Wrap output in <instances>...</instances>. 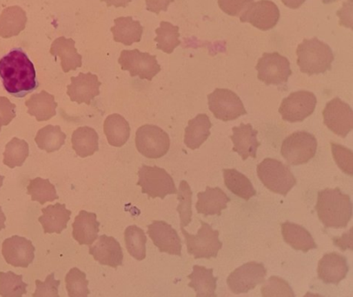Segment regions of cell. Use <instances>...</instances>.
<instances>
[{
    "mask_svg": "<svg viewBox=\"0 0 353 297\" xmlns=\"http://www.w3.org/2000/svg\"><path fill=\"white\" fill-rule=\"evenodd\" d=\"M0 79L8 94L18 98L39 87L34 65L21 48L12 49L0 58Z\"/></svg>",
    "mask_w": 353,
    "mask_h": 297,
    "instance_id": "cell-1",
    "label": "cell"
},
{
    "mask_svg": "<svg viewBox=\"0 0 353 297\" xmlns=\"http://www.w3.org/2000/svg\"><path fill=\"white\" fill-rule=\"evenodd\" d=\"M315 209L319 220L326 228L342 229L352 220L351 197L339 188L319 191Z\"/></svg>",
    "mask_w": 353,
    "mask_h": 297,
    "instance_id": "cell-2",
    "label": "cell"
},
{
    "mask_svg": "<svg viewBox=\"0 0 353 297\" xmlns=\"http://www.w3.org/2000/svg\"><path fill=\"white\" fill-rule=\"evenodd\" d=\"M296 55L300 71L310 76L331 70L334 60L331 47L316 38L305 39L299 45Z\"/></svg>",
    "mask_w": 353,
    "mask_h": 297,
    "instance_id": "cell-3",
    "label": "cell"
},
{
    "mask_svg": "<svg viewBox=\"0 0 353 297\" xmlns=\"http://www.w3.org/2000/svg\"><path fill=\"white\" fill-rule=\"evenodd\" d=\"M257 176L267 189L282 196H286L296 184L289 166L273 158H265L257 165Z\"/></svg>",
    "mask_w": 353,
    "mask_h": 297,
    "instance_id": "cell-4",
    "label": "cell"
},
{
    "mask_svg": "<svg viewBox=\"0 0 353 297\" xmlns=\"http://www.w3.org/2000/svg\"><path fill=\"white\" fill-rule=\"evenodd\" d=\"M201 228L196 235L187 232L184 228H181L187 245L188 252L194 258H213L219 255L223 243L219 240V231L214 230L210 224L200 220Z\"/></svg>",
    "mask_w": 353,
    "mask_h": 297,
    "instance_id": "cell-5",
    "label": "cell"
},
{
    "mask_svg": "<svg viewBox=\"0 0 353 297\" xmlns=\"http://www.w3.org/2000/svg\"><path fill=\"white\" fill-rule=\"evenodd\" d=\"M318 141L314 135L307 131H296L283 142L281 153L289 164L308 163L315 157Z\"/></svg>",
    "mask_w": 353,
    "mask_h": 297,
    "instance_id": "cell-6",
    "label": "cell"
},
{
    "mask_svg": "<svg viewBox=\"0 0 353 297\" xmlns=\"http://www.w3.org/2000/svg\"><path fill=\"white\" fill-rule=\"evenodd\" d=\"M138 176L137 184L148 197L164 199L168 195L177 194L172 177L160 167L143 165L138 171Z\"/></svg>",
    "mask_w": 353,
    "mask_h": 297,
    "instance_id": "cell-7",
    "label": "cell"
},
{
    "mask_svg": "<svg viewBox=\"0 0 353 297\" xmlns=\"http://www.w3.org/2000/svg\"><path fill=\"white\" fill-rule=\"evenodd\" d=\"M135 144L143 156L157 160L168 153L170 138L167 132L157 125L145 124L137 131Z\"/></svg>",
    "mask_w": 353,
    "mask_h": 297,
    "instance_id": "cell-8",
    "label": "cell"
},
{
    "mask_svg": "<svg viewBox=\"0 0 353 297\" xmlns=\"http://www.w3.org/2000/svg\"><path fill=\"white\" fill-rule=\"evenodd\" d=\"M119 64L123 71L130 72L131 77H139L151 81L161 72L156 56L139 50H124L121 52Z\"/></svg>",
    "mask_w": 353,
    "mask_h": 297,
    "instance_id": "cell-9",
    "label": "cell"
},
{
    "mask_svg": "<svg viewBox=\"0 0 353 297\" xmlns=\"http://www.w3.org/2000/svg\"><path fill=\"white\" fill-rule=\"evenodd\" d=\"M209 109L217 120L223 122L235 120L247 111L241 98L228 89H216L208 96Z\"/></svg>",
    "mask_w": 353,
    "mask_h": 297,
    "instance_id": "cell-10",
    "label": "cell"
},
{
    "mask_svg": "<svg viewBox=\"0 0 353 297\" xmlns=\"http://www.w3.org/2000/svg\"><path fill=\"white\" fill-rule=\"evenodd\" d=\"M257 78L267 85H281L288 81L292 74L288 58L279 52L265 54L257 62Z\"/></svg>",
    "mask_w": 353,
    "mask_h": 297,
    "instance_id": "cell-11",
    "label": "cell"
},
{
    "mask_svg": "<svg viewBox=\"0 0 353 297\" xmlns=\"http://www.w3.org/2000/svg\"><path fill=\"white\" fill-rule=\"evenodd\" d=\"M316 98L311 91H299L293 92L283 99L279 113L283 120L290 123L303 122L314 112Z\"/></svg>",
    "mask_w": 353,
    "mask_h": 297,
    "instance_id": "cell-12",
    "label": "cell"
},
{
    "mask_svg": "<svg viewBox=\"0 0 353 297\" xmlns=\"http://www.w3.org/2000/svg\"><path fill=\"white\" fill-rule=\"evenodd\" d=\"M266 274V269L263 263H247L230 274L228 277L227 285L236 295L247 293L263 283Z\"/></svg>",
    "mask_w": 353,
    "mask_h": 297,
    "instance_id": "cell-13",
    "label": "cell"
},
{
    "mask_svg": "<svg viewBox=\"0 0 353 297\" xmlns=\"http://www.w3.org/2000/svg\"><path fill=\"white\" fill-rule=\"evenodd\" d=\"M323 117L329 130L339 137L346 138L352 131V108L341 98H335L326 104Z\"/></svg>",
    "mask_w": 353,
    "mask_h": 297,
    "instance_id": "cell-14",
    "label": "cell"
},
{
    "mask_svg": "<svg viewBox=\"0 0 353 297\" xmlns=\"http://www.w3.org/2000/svg\"><path fill=\"white\" fill-rule=\"evenodd\" d=\"M280 18L278 6L270 0L252 3L240 16L243 23H250L261 31H268L275 28Z\"/></svg>",
    "mask_w": 353,
    "mask_h": 297,
    "instance_id": "cell-15",
    "label": "cell"
},
{
    "mask_svg": "<svg viewBox=\"0 0 353 297\" xmlns=\"http://www.w3.org/2000/svg\"><path fill=\"white\" fill-rule=\"evenodd\" d=\"M35 248L31 241L19 236L6 239L2 245V254L6 263L13 267H28L34 262Z\"/></svg>",
    "mask_w": 353,
    "mask_h": 297,
    "instance_id": "cell-16",
    "label": "cell"
},
{
    "mask_svg": "<svg viewBox=\"0 0 353 297\" xmlns=\"http://www.w3.org/2000/svg\"><path fill=\"white\" fill-rule=\"evenodd\" d=\"M148 235L161 252L181 255V241L177 231L164 221H154L148 227Z\"/></svg>",
    "mask_w": 353,
    "mask_h": 297,
    "instance_id": "cell-17",
    "label": "cell"
},
{
    "mask_svg": "<svg viewBox=\"0 0 353 297\" xmlns=\"http://www.w3.org/2000/svg\"><path fill=\"white\" fill-rule=\"evenodd\" d=\"M101 82L97 75L82 74L71 78V85L68 87V95L72 102L77 104H90L94 98L100 95Z\"/></svg>",
    "mask_w": 353,
    "mask_h": 297,
    "instance_id": "cell-18",
    "label": "cell"
},
{
    "mask_svg": "<svg viewBox=\"0 0 353 297\" xmlns=\"http://www.w3.org/2000/svg\"><path fill=\"white\" fill-rule=\"evenodd\" d=\"M89 254L94 256L95 261L117 269L123 262V252L121 244L114 237L105 235L99 237L97 243L89 247Z\"/></svg>",
    "mask_w": 353,
    "mask_h": 297,
    "instance_id": "cell-19",
    "label": "cell"
},
{
    "mask_svg": "<svg viewBox=\"0 0 353 297\" xmlns=\"http://www.w3.org/2000/svg\"><path fill=\"white\" fill-rule=\"evenodd\" d=\"M349 272L347 260L341 254H325L319 261L318 274L320 280L328 285H338Z\"/></svg>",
    "mask_w": 353,
    "mask_h": 297,
    "instance_id": "cell-20",
    "label": "cell"
},
{
    "mask_svg": "<svg viewBox=\"0 0 353 297\" xmlns=\"http://www.w3.org/2000/svg\"><path fill=\"white\" fill-rule=\"evenodd\" d=\"M233 135L230 138L234 144L233 151L242 157L243 160L252 157H256V151L260 143L257 141V131L250 124H241L239 127L232 128Z\"/></svg>",
    "mask_w": 353,
    "mask_h": 297,
    "instance_id": "cell-21",
    "label": "cell"
},
{
    "mask_svg": "<svg viewBox=\"0 0 353 297\" xmlns=\"http://www.w3.org/2000/svg\"><path fill=\"white\" fill-rule=\"evenodd\" d=\"M99 228L97 214L81 210L72 223V236L81 245H92L98 239Z\"/></svg>",
    "mask_w": 353,
    "mask_h": 297,
    "instance_id": "cell-22",
    "label": "cell"
},
{
    "mask_svg": "<svg viewBox=\"0 0 353 297\" xmlns=\"http://www.w3.org/2000/svg\"><path fill=\"white\" fill-rule=\"evenodd\" d=\"M198 201L196 210L204 216H220L222 210H225L230 198L219 187L211 188L208 186L204 192L197 194Z\"/></svg>",
    "mask_w": 353,
    "mask_h": 297,
    "instance_id": "cell-23",
    "label": "cell"
},
{
    "mask_svg": "<svg viewBox=\"0 0 353 297\" xmlns=\"http://www.w3.org/2000/svg\"><path fill=\"white\" fill-rule=\"evenodd\" d=\"M50 54L61 59V68L65 74L75 71L82 66V57L75 48V41L72 38L59 37L52 43Z\"/></svg>",
    "mask_w": 353,
    "mask_h": 297,
    "instance_id": "cell-24",
    "label": "cell"
},
{
    "mask_svg": "<svg viewBox=\"0 0 353 297\" xmlns=\"http://www.w3.org/2000/svg\"><path fill=\"white\" fill-rule=\"evenodd\" d=\"M41 211L43 214L39 221L46 234H61L67 229L72 212L67 210L65 204H56L44 208Z\"/></svg>",
    "mask_w": 353,
    "mask_h": 297,
    "instance_id": "cell-25",
    "label": "cell"
},
{
    "mask_svg": "<svg viewBox=\"0 0 353 297\" xmlns=\"http://www.w3.org/2000/svg\"><path fill=\"white\" fill-rule=\"evenodd\" d=\"M26 105L28 114L35 117L39 122L48 121L54 118L56 115V108L58 107L54 96L49 94L46 91L32 95L31 98L26 101Z\"/></svg>",
    "mask_w": 353,
    "mask_h": 297,
    "instance_id": "cell-26",
    "label": "cell"
},
{
    "mask_svg": "<svg viewBox=\"0 0 353 297\" xmlns=\"http://www.w3.org/2000/svg\"><path fill=\"white\" fill-rule=\"evenodd\" d=\"M28 16L19 6H10L0 14V37H14L26 28Z\"/></svg>",
    "mask_w": 353,
    "mask_h": 297,
    "instance_id": "cell-27",
    "label": "cell"
},
{
    "mask_svg": "<svg viewBox=\"0 0 353 297\" xmlns=\"http://www.w3.org/2000/svg\"><path fill=\"white\" fill-rule=\"evenodd\" d=\"M281 227L283 239L293 249L303 252L316 249L314 239L305 228L290 222L282 223Z\"/></svg>",
    "mask_w": 353,
    "mask_h": 297,
    "instance_id": "cell-28",
    "label": "cell"
},
{
    "mask_svg": "<svg viewBox=\"0 0 353 297\" xmlns=\"http://www.w3.org/2000/svg\"><path fill=\"white\" fill-rule=\"evenodd\" d=\"M115 42L125 45H131L141 41L143 28L139 21H134L131 16H121L114 19V26L111 28Z\"/></svg>",
    "mask_w": 353,
    "mask_h": 297,
    "instance_id": "cell-29",
    "label": "cell"
},
{
    "mask_svg": "<svg viewBox=\"0 0 353 297\" xmlns=\"http://www.w3.org/2000/svg\"><path fill=\"white\" fill-rule=\"evenodd\" d=\"M212 126L210 118L206 114L197 115L189 121L185 130L184 143L191 150H196L208 140Z\"/></svg>",
    "mask_w": 353,
    "mask_h": 297,
    "instance_id": "cell-30",
    "label": "cell"
},
{
    "mask_svg": "<svg viewBox=\"0 0 353 297\" xmlns=\"http://www.w3.org/2000/svg\"><path fill=\"white\" fill-rule=\"evenodd\" d=\"M189 286L194 289L196 297H216V277L213 276V270L196 265L189 276Z\"/></svg>",
    "mask_w": 353,
    "mask_h": 297,
    "instance_id": "cell-31",
    "label": "cell"
},
{
    "mask_svg": "<svg viewBox=\"0 0 353 297\" xmlns=\"http://www.w3.org/2000/svg\"><path fill=\"white\" fill-rule=\"evenodd\" d=\"M104 133L112 146H123L130 140V124L121 115H110L104 122Z\"/></svg>",
    "mask_w": 353,
    "mask_h": 297,
    "instance_id": "cell-32",
    "label": "cell"
},
{
    "mask_svg": "<svg viewBox=\"0 0 353 297\" xmlns=\"http://www.w3.org/2000/svg\"><path fill=\"white\" fill-rule=\"evenodd\" d=\"M72 148L81 157L93 156L99 150V136L94 129L84 126L78 128L72 136Z\"/></svg>",
    "mask_w": 353,
    "mask_h": 297,
    "instance_id": "cell-33",
    "label": "cell"
},
{
    "mask_svg": "<svg viewBox=\"0 0 353 297\" xmlns=\"http://www.w3.org/2000/svg\"><path fill=\"white\" fill-rule=\"evenodd\" d=\"M224 183L234 195L248 201L256 196V190L249 178L236 169L223 170Z\"/></svg>",
    "mask_w": 353,
    "mask_h": 297,
    "instance_id": "cell-34",
    "label": "cell"
},
{
    "mask_svg": "<svg viewBox=\"0 0 353 297\" xmlns=\"http://www.w3.org/2000/svg\"><path fill=\"white\" fill-rule=\"evenodd\" d=\"M67 135L61 131L59 125H47L38 131L35 142L38 147L47 153H54L65 144Z\"/></svg>",
    "mask_w": 353,
    "mask_h": 297,
    "instance_id": "cell-35",
    "label": "cell"
},
{
    "mask_svg": "<svg viewBox=\"0 0 353 297\" xmlns=\"http://www.w3.org/2000/svg\"><path fill=\"white\" fill-rule=\"evenodd\" d=\"M124 237L130 256L138 261L146 258L147 236L143 229L137 226H128L125 230Z\"/></svg>",
    "mask_w": 353,
    "mask_h": 297,
    "instance_id": "cell-36",
    "label": "cell"
},
{
    "mask_svg": "<svg viewBox=\"0 0 353 297\" xmlns=\"http://www.w3.org/2000/svg\"><path fill=\"white\" fill-rule=\"evenodd\" d=\"M156 32L157 36L154 41L157 43V49L165 54H172L174 50L181 45L178 26L163 21L161 22L160 28L156 30Z\"/></svg>",
    "mask_w": 353,
    "mask_h": 297,
    "instance_id": "cell-37",
    "label": "cell"
},
{
    "mask_svg": "<svg viewBox=\"0 0 353 297\" xmlns=\"http://www.w3.org/2000/svg\"><path fill=\"white\" fill-rule=\"evenodd\" d=\"M28 194L31 196L32 201L41 204L54 202L59 198L54 184L48 179H43L41 177H36L30 181Z\"/></svg>",
    "mask_w": 353,
    "mask_h": 297,
    "instance_id": "cell-38",
    "label": "cell"
},
{
    "mask_svg": "<svg viewBox=\"0 0 353 297\" xmlns=\"http://www.w3.org/2000/svg\"><path fill=\"white\" fill-rule=\"evenodd\" d=\"M28 156L29 145L28 142L14 138L6 144L3 163L13 169L15 167L22 166Z\"/></svg>",
    "mask_w": 353,
    "mask_h": 297,
    "instance_id": "cell-39",
    "label": "cell"
},
{
    "mask_svg": "<svg viewBox=\"0 0 353 297\" xmlns=\"http://www.w3.org/2000/svg\"><path fill=\"white\" fill-rule=\"evenodd\" d=\"M28 285L23 282V276L12 272H0V296L22 297L26 294Z\"/></svg>",
    "mask_w": 353,
    "mask_h": 297,
    "instance_id": "cell-40",
    "label": "cell"
},
{
    "mask_svg": "<svg viewBox=\"0 0 353 297\" xmlns=\"http://www.w3.org/2000/svg\"><path fill=\"white\" fill-rule=\"evenodd\" d=\"M89 282L87 275L80 269L72 268L65 276V287L69 297H88Z\"/></svg>",
    "mask_w": 353,
    "mask_h": 297,
    "instance_id": "cell-41",
    "label": "cell"
},
{
    "mask_svg": "<svg viewBox=\"0 0 353 297\" xmlns=\"http://www.w3.org/2000/svg\"><path fill=\"white\" fill-rule=\"evenodd\" d=\"M177 195L180 202L177 211L180 214L181 228H184L192 220V190L186 181L181 182Z\"/></svg>",
    "mask_w": 353,
    "mask_h": 297,
    "instance_id": "cell-42",
    "label": "cell"
},
{
    "mask_svg": "<svg viewBox=\"0 0 353 297\" xmlns=\"http://www.w3.org/2000/svg\"><path fill=\"white\" fill-rule=\"evenodd\" d=\"M263 297H295L294 292L285 280L278 276L270 277L262 287Z\"/></svg>",
    "mask_w": 353,
    "mask_h": 297,
    "instance_id": "cell-43",
    "label": "cell"
},
{
    "mask_svg": "<svg viewBox=\"0 0 353 297\" xmlns=\"http://www.w3.org/2000/svg\"><path fill=\"white\" fill-rule=\"evenodd\" d=\"M333 157L341 170L349 176H352V151L343 145L331 143Z\"/></svg>",
    "mask_w": 353,
    "mask_h": 297,
    "instance_id": "cell-44",
    "label": "cell"
},
{
    "mask_svg": "<svg viewBox=\"0 0 353 297\" xmlns=\"http://www.w3.org/2000/svg\"><path fill=\"white\" fill-rule=\"evenodd\" d=\"M36 290L32 297H59V286L61 280H55L54 273L47 276L45 282L36 280Z\"/></svg>",
    "mask_w": 353,
    "mask_h": 297,
    "instance_id": "cell-45",
    "label": "cell"
},
{
    "mask_svg": "<svg viewBox=\"0 0 353 297\" xmlns=\"http://www.w3.org/2000/svg\"><path fill=\"white\" fill-rule=\"evenodd\" d=\"M254 0H219L222 11L230 16H239L252 4Z\"/></svg>",
    "mask_w": 353,
    "mask_h": 297,
    "instance_id": "cell-46",
    "label": "cell"
},
{
    "mask_svg": "<svg viewBox=\"0 0 353 297\" xmlns=\"http://www.w3.org/2000/svg\"><path fill=\"white\" fill-rule=\"evenodd\" d=\"M0 116L4 121V125L11 123L16 117V105L12 104L8 98L0 97Z\"/></svg>",
    "mask_w": 353,
    "mask_h": 297,
    "instance_id": "cell-47",
    "label": "cell"
},
{
    "mask_svg": "<svg viewBox=\"0 0 353 297\" xmlns=\"http://www.w3.org/2000/svg\"><path fill=\"white\" fill-rule=\"evenodd\" d=\"M173 1L174 0H145L148 11L156 14H159L161 12H166Z\"/></svg>",
    "mask_w": 353,
    "mask_h": 297,
    "instance_id": "cell-48",
    "label": "cell"
},
{
    "mask_svg": "<svg viewBox=\"0 0 353 297\" xmlns=\"http://www.w3.org/2000/svg\"><path fill=\"white\" fill-rule=\"evenodd\" d=\"M105 2L108 6H114V8H126L130 4L131 0H101Z\"/></svg>",
    "mask_w": 353,
    "mask_h": 297,
    "instance_id": "cell-49",
    "label": "cell"
},
{
    "mask_svg": "<svg viewBox=\"0 0 353 297\" xmlns=\"http://www.w3.org/2000/svg\"><path fill=\"white\" fill-rule=\"evenodd\" d=\"M336 243L339 247H341L343 250H345L347 248H350L351 250L352 249V243L349 242V233L347 235L341 237V239H336V243Z\"/></svg>",
    "mask_w": 353,
    "mask_h": 297,
    "instance_id": "cell-50",
    "label": "cell"
},
{
    "mask_svg": "<svg viewBox=\"0 0 353 297\" xmlns=\"http://www.w3.org/2000/svg\"><path fill=\"white\" fill-rule=\"evenodd\" d=\"M283 4L290 9H298L306 0H281Z\"/></svg>",
    "mask_w": 353,
    "mask_h": 297,
    "instance_id": "cell-51",
    "label": "cell"
},
{
    "mask_svg": "<svg viewBox=\"0 0 353 297\" xmlns=\"http://www.w3.org/2000/svg\"><path fill=\"white\" fill-rule=\"evenodd\" d=\"M6 217L4 212H3L2 208L0 207V230L5 229L6 228Z\"/></svg>",
    "mask_w": 353,
    "mask_h": 297,
    "instance_id": "cell-52",
    "label": "cell"
},
{
    "mask_svg": "<svg viewBox=\"0 0 353 297\" xmlns=\"http://www.w3.org/2000/svg\"><path fill=\"white\" fill-rule=\"evenodd\" d=\"M303 297H324V296H323L321 295H319V294H313V293H311V292H308Z\"/></svg>",
    "mask_w": 353,
    "mask_h": 297,
    "instance_id": "cell-53",
    "label": "cell"
},
{
    "mask_svg": "<svg viewBox=\"0 0 353 297\" xmlns=\"http://www.w3.org/2000/svg\"><path fill=\"white\" fill-rule=\"evenodd\" d=\"M336 0H322L323 3H325V4H331V3L335 2Z\"/></svg>",
    "mask_w": 353,
    "mask_h": 297,
    "instance_id": "cell-54",
    "label": "cell"
},
{
    "mask_svg": "<svg viewBox=\"0 0 353 297\" xmlns=\"http://www.w3.org/2000/svg\"><path fill=\"white\" fill-rule=\"evenodd\" d=\"M2 126H5L4 121H3V118H2L1 116H0V131H1Z\"/></svg>",
    "mask_w": 353,
    "mask_h": 297,
    "instance_id": "cell-55",
    "label": "cell"
},
{
    "mask_svg": "<svg viewBox=\"0 0 353 297\" xmlns=\"http://www.w3.org/2000/svg\"><path fill=\"white\" fill-rule=\"evenodd\" d=\"M4 179H5V177H3V176H1V175H0V188L2 187L3 181H4Z\"/></svg>",
    "mask_w": 353,
    "mask_h": 297,
    "instance_id": "cell-56",
    "label": "cell"
}]
</instances>
